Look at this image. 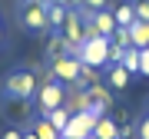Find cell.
I'll use <instances>...</instances> for the list:
<instances>
[{
  "instance_id": "1",
  "label": "cell",
  "mask_w": 149,
  "mask_h": 139,
  "mask_svg": "<svg viewBox=\"0 0 149 139\" xmlns=\"http://www.w3.org/2000/svg\"><path fill=\"white\" fill-rule=\"evenodd\" d=\"M109 37H100V33H93V37H86L80 47H76V60L86 66H96V70H106L109 66Z\"/></svg>"
},
{
  "instance_id": "2",
  "label": "cell",
  "mask_w": 149,
  "mask_h": 139,
  "mask_svg": "<svg viewBox=\"0 0 149 139\" xmlns=\"http://www.w3.org/2000/svg\"><path fill=\"white\" fill-rule=\"evenodd\" d=\"M37 90H40V76L33 70H13L7 76V83H3L7 99H33Z\"/></svg>"
},
{
  "instance_id": "3",
  "label": "cell",
  "mask_w": 149,
  "mask_h": 139,
  "mask_svg": "<svg viewBox=\"0 0 149 139\" xmlns=\"http://www.w3.org/2000/svg\"><path fill=\"white\" fill-rule=\"evenodd\" d=\"M37 109H40V116H47V113H53L56 106H63L66 103V86L60 83V80H50V83H43L40 90H37Z\"/></svg>"
},
{
  "instance_id": "4",
  "label": "cell",
  "mask_w": 149,
  "mask_h": 139,
  "mask_svg": "<svg viewBox=\"0 0 149 139\" xmlns=\"http://www.w3.org/2000/svg\"><path fill=\"white\" fill-rule=\"evenodd\" d=\"M96 119H100V113H93V109L73 113V116H70V123H66V129H63L60 136H63V139H86V136H93Z\"/></svg>"
},
{
  "instance_id": "5",
  "label": "cell",
  "mask_w": 149,
  "mask_h": 139,
  "mask_svg": "<svg viewBox=\"0 0 149 139\" xmlns=\"http://www.w3.org/2000/svg\"><path fill=\"white\" fill-rule=\"evenodd\" d=\"M80 60L76 56H70V53H63V56H53L50 60V76L53 80H60L63 86H73L76 83V76H80Z\"/></svg>"
},
{
  "instance_id": "6",
  "label": "cell",
  "mask_w": 149,
  "mask_h": 139,
  "mask_svg": "<svg viewBox=\"0 0 149 139\" xmlns=\"http://www.w3.org/2000/svg\"><path fill=\"white\" fill-rule=\"evenodd\" d=\"M63 37L73 43V47H80L86 40V27H83V13L80 10H66V23H63Z\"/></svg>"
},
{
  "instance_id": "7",
  "label": "cell",
  "mask_w": 149,
  "mask_h": 139,
  "mask_svg": "<svg viewBox=\"0 0 149 139\" xmlns=\"http://www.w3.org/2000/svg\"><path fill=\"white\" fill-rule=\"evenodd\" d=\"M86 93H90V109H93V113H100V116H106L109 106H113V93H109L103 83L86 86Z\"/></svg>"
},
{
  "instance_id": "8",
  "label": "cell",
  "mask_w": 149,
  "mask_h": 139,
  "mask_svg": "<svg viewBox=\"0 0 149 139\" xmlns=\"http://www.w3.org/2000/svg\"><path fill=\"white\" fill-rule=\"evenodd\" d=\"M23 27H27V30H50V23H47V7L27 3V10H23Z\"/></svg>"
},
{
  "instance_id": "9",
  "label": "cell",
  "mask_w": 149,
  "mask_h": 139,
  "mask_svg": "<svg viewBox=\"0 0 149 139\" xmlns=\"http://www.w3.org/2000/svg\"><path fill=\"white\" fill-rule=\"evenodd\" d=\"M129 70L123 66V63H113V66H106V86L109 90H126V83H129Z\"/></svg>"
},
{
  "instance_id": "10",
  "label": "cell",
  "mask_w": 149,
  "mask_h": 139,
  "mask_svg": "<svg viewBox=\"0 0 149 139\" xmlns=\"http://www.w3.org/2000/svg\"><path fill=\"white\" fill-rule=\"evenodd\" d=\"M63 106H66L70 113H86V109H90V93L80 90V86H70V96H66Z\"/></svg>"
},
{
  "instance_id": "11",
  "label": "cell",
  "mask_w": 149,
  "mask_h": 139,
  "mask_svg": "<svg viewBox=\"0 0 149 139\" xmlns=\"http://www.w3.org/2000/svg\"><path fill=\"white\" fill-rule=\"evenodd\" d=\"M30 129H33V133H37V139H63V136H60V129H56L53 123H50L47 116L33 119V123H30Z\"/></svg>"
},
{
  "instance_id": "12",
  "label": "cell",
  "mask_w": 149,
  "mask_h": 139,
  "mask_svg": "<svg viewBox=\"0 0 149 139\" xmlns=\"http://www.w3.org/2000/svg\"><path fill=\"white\" fill-rule=\"evenodd\" d=\"M93 136H100V139H119V126L113 123L109 116H100V119H96V129H93Z\"/></svg>"
},
{
  "instance_id": "13",
  "label": "cell",
  "mask_w": 149,
  "mask_h": 139,
  "mask_svg": "<svg viewBox=\"0 0 149 139\" xmlns=\"http://www.w3.org/2000/svg\"><path fill=\"white\" fill-rule=\"evenodd\" d=\"M129 37H133V47L146 50V47H149V23H146V20H136L133 27H129Z\"/></svg>"
},
{
  "instance_id": "14",
  "label": "cell",
  "mask_w": 149,
  "mask_h": 139,
  "mask_svg": "<svg viewBox=\"0 0 149 139\" xmlns=\"http://www.w3.org/2000/svg\"><path fill=\"white\" fill-rule=\"evenodd\" d=\"M113 20H116V27H133L136 23V7L133 3H119L113 10Z\"/></svg>"
},
{
  "instance_id": "15",
  "label": "cell",
  "mask_w": 149,
  "mask_h": 139,
  "mask_svg": "<svg viewBox=\"0 0 149 139\" xmlns=\"http://www.w3.org/2000/svg\"><path fill=\"white\" fill-rule=\"evenodd\" d=\"M66 10L70 7H56V3H47V23H50V30H60L66 23Z\"/></svg>"
},
{
  "instance_id": "16",
  "label": "cell",
  "mask_w": 149,
  "mask_h": 139,
  "mask_svg": "<svg viewBox=\"0 0 149 139\" xmlns=\"http://www.w3.org/2000/svg\"><path fill=\"white\" fill-rule=\"evenodd\" d=\"M93 83H100V70L96 66H80V76H76V83L73 86H80V90H86V86H93Z\"/></svg>"
},
{
  "instance_id": "17",
  "label": "cell",
  "mask_w": 149,
  "mask_h": 139,
  "mask_svg": "<svg viewBox=\"0 0 149 139\" xmlns=\"http://www.w3.org/2000/svg\"><path fill=\"white\" fill-rule=\"evenodd\" d=\"M70 116H73V113H70L66 106H56L53 113H47V119H50V123H53V126L60 129V133H63V129H66V123H70Z\"/></svg>"
},
{
  "instance_id": "18",
  "label": "cell",
  "mask_w": 149,
  "mask_h": 139,
  "mask_svg": "<svg viewBox=\"0 0 149 139\" xmlns=\"http://www.w3.org/2000/svg\"><path fill=\"white\" fill-rule=\"evenodd\" d=\"M123 66L129 70V73H139V47H126L123 50V60H119Z\"/></svg>"
},
{
  "instance_id": "19",
  "label": "cell",
  "mask_w": 149,
  "mask_h": 139,
  "mask_svg": "<svg viewBox=\"0 0 149 139\" xmlns=\"http://www.w3.org/2000/svg\"><path fill=\"white\" fill-rule=\"evenodd\" d=\"M113 43H119L123 50L133 47V37H129V27H116V33H113Z\"/></svg>"
},
{
  "instance_id": "20",
  "label": "cell",
  "mask_w": 149,
  "mask_h": 139,
  "mask_svg": "<svg viewBox=\"0 0 149 139\" xmlns=\"http://www.w3.org/2000/svg\"><path fill=\"white\" fill-rule=\"evenodd\" d=\"M106 3H109V0H83L80 13H93V10H106Z\"/></svg>"
},
{
  "instance_id": "21",
  "label": "cell",
  "mask_w": 149,
  "mask_h": 139,
  "mask_svg": "<svg viewBox=\"0 0 149 139\" xmlns=\"http://www.w3.org/2000/svg\"><path fill=\"white\" fill-rule=\"evenodd\" d=\"M133 7H136V20L149 23V0H139V3H133Z\"/></svg>"
},
{
  "instance_id": "22",
  "label": "cell",
  "mask_w": 149,
  "mask_h": 139,
  "mask_svg": "<svg viewBox=\"0 0 149 139\" xmlns=\"http://www.w3.org/2000/svg\"><path fill=\"white\" fill-rule=\"evenodd\" d=\"M139 73L149 76V47H146V50H139Z\"/></svg>"
},
{
  "instance_id": "23",
  "label": "cell",
  "mask_w": 149,
  "mask_h": 139,
  "mask_svg": "<svg viewBox=\"0 0 149 139\" xmlns=\"http://www.w3.org/2000/svg\"><path fill=\"white\" fill-rule=\"evenodd\" d=\"M119 60H123V47H119V43H109V66L119 63Z\"/></svg>"
},
{
  "instance_id": "24",
  "label": "cell",
  "mask_w": 149,
  "mask_h": 139,
  "mask_svg": "<svg viewBox=\"0 0 149 139\" xmlns=\"http://www.w3.org/2000/svg\"><path fill=\"white\" fill-rule=\"evenodd\" d=\"M136 133H139V139H149V113L143 119H139V126H136Z\"/></svg>"
},
{
  "instance_id": "25",
  "label": "cell",
  "mask_w": 149,
  "mask_h": 139,
  "mask_svg": "<svg viewBox=\"0 0 149 139\" xmlns=\"http://www.w3.org/2000/svg\"><path fill=\"white\" fill-rule=\"evenodd\" d=\"M0 139H23V133H17V129H7V133L0 136Z\"/></svg>"
},
{
  "instance_id": "26",
  "label": "cell",
  "mask_w": 149,
  "mask_h": 139,
  "mask_svg": "<svg viewBox=\"0 0 149 139\" xmlns=\"http://www.w3.org/2000/svg\"><path fill=\"white\" fill-rule=\"evenodd\" d=\"M23 139H37V133H33V129L27 126V129H23Z\"/></svg>"
},
{
  "instance_id": "27",
  "label": "cell",
  "mask_w": 149,
  "mask_h": 139,
  "mask_svg": "<svg viewBox=\"0 0 149 139\" xmlns=\"http://www.w3.org/2000/svg\"><path fill=\"white\" fill-rule=\"evenodd\" d=\"M47 3H56V7H70V0H47Z\"/></svg>"
},
{
  "instance_id": "28",
  "label": "cell",
  "mask_w": 149,
  "mask_h": 139,
  "mask_svg": "<svg viewBox=\"0 0 149 139\" xmlns=\"http://www.w3.org/2000/svg\"><path fill=\"white\" fill-rule=\"evenodd\" d=\"M86 139H100V136H86Z\"/></svg>"
},
{
  "instance_id": "29",
  "label": "cell",
  "mask_w": 149,
  "mask_h": 139,
  "mask_svg": "<svg viewBox=\"0 0 149 139\" xmlns=\"http://www.w3.org/2000/svg\"><path fill=\"white\" fill-rule=\"evenodd\" d=\"M23 3H33V0H23Z\"/></svg>"
},
{
  "instance_id": "30",
  "label": "cell",
  "mask_w": 149,
  "mask_h": 139,
  "mask_svg": "<svg viewBox=\"0 0 149 139\" xmlns=\"http://www.w3.org/2000/svg\"><path fill=\"white\" fill-rule=\"evenodd\" d=\"M146 113H149V103H146Z\"/></svg>"
},
{
  "instance_id": "31",
  "label": "cell",
  "mask_w": 149,
  "mask_h": 139,
  "mask_svg": "<svg viewBox=\"0 0 149 139\" xmlns=\"http://www.w3.org/2000/svg\"><path fill=\"white\" fill-rule=\"evenodd\" d=\"M133 3H139V0H133Z\"/></svg>"
}]
</instances>
